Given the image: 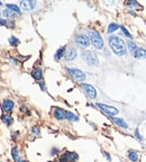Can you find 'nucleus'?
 Masks as SVG:
<instances>
[{"label":"nucleus","mask_w":146,"mask_h":162,"mask_svg":"<svg viewBox=\"0 0 146 162\" xmlns=\"http://www.w3.org/2000/svg\"><path fill=\"white\" fill-rule=\"evenodd\" d=\"M109 46L110 49L114 51V53L118 55V56H123L126 54L127 52V46H126V43L124 41L118 36H110L109 39Z\"/></svg>","instance_id":"nucleus-1"},{"label":"nucleus","mask_w":146,"mask_h":162,"mask_svg":"<svg viewBox=\"0 0 146 162\" xmlns=\"http://www.w3.org/2000/svg\"><path fill=\"white\" fill-rule=\"evenodd\" d=\"M88 35H89V39H90V42L92 43V45L95 46V49L101 50L102 47H103V41H102L100 34H99L98 32H95V30H90L89 32H88Z\"/></svg>","instance_id":"nucleus-2"},{"label":"nucleus","mask_w":146,"mask_h":162,"mask_svg":"<svg viewBox=\"0 0 146 162\" xmlns=\"http://www.w3.org/2000/svg\"><path fill=\"white\" fill-rule=\"evenodd\" d=\"M82 58H83V60L87 62L89 66H98V64H99V60H98V56H97V54H95V53H93V52H91V51L83 52V54H82Z\"/></svg>","instance_id":"nucleus-3"},{"label":"nucleus","mask_w":146,"mask_h":162,"mask_svg":"<svg viewBox=\"0 0 146 162\" xmlns=\"http://www.w3.org/2000/svg\"><path fill=\"white\" fill-rule=\"evenodd\" d=\"M97 106L101 109L103 113H106V114H108L109 116H114V115H117L119 111L117 109L116 107H112V106H108V105H105V104H97Z\"/></svg>","instance_id":"nucleus-4"},{"label":"nucleus","mask_w":146,"mask_h":162,"mask_svg":"<svg viewBox=\"0 0 146 162\" xmlns=\"http://www.w3.org/2000/svg\"><path fill=\"white\" fill-rule=\"evenodd\" d=\"M81 88L84 90L86 95H87L90 99H95L97 97V90H95L91 85H88V83H81Z\"/></svg>","instance_id":"nucleus-5"},{"label":"nucleus","mask_w":146,"mask_h":162,"mask_svg":"<svg viewBox=\"0 0 146 162\" xmlns=\"http://www.w3.org/2000/svg\"><path fill=\"white\" fill-rule=\"evenodd\" d=\"M66 71L71 74L77 81H83L86 79V74L79 69H66Z\"/></svg>","instance_id":"nucleus-6"},{"label":"nucleus","mask_w":146,"mask_h":162,"mask_svg":"<svg viewBox=\"0 0 146 162\" xmlns=\"http://www.w3.org/2000/svg\"><path fill=\"white\" fill-rule=\"evenodd\" d=\"M75 42L77 44H79L81 47H88L89 44H90V39H89V36L84 35V34H81V35H78L75 37Z\"/></svg>","instance_id":"nucleus-7"},{"label":"nucleus","mask_w":146,"mask_h":162,"mask_svg":"<svg viewBox=\"0 0 146 162\" xmlns=\"http://www.w3.org/2000/svg\"><path fill=\"white\" fill-rule=\"evenodd\" d=\"M1 108H2V111H6V113L13 111V109H14V101L10 100V99L4 100V101L1 103Z\"/></svg>","instance_id":"nucleus-8"},{"label":"nucleus","mask_w":146,"mask_h":162,"mask_svg":"<svg viewBox=\"0 0 146 162\" xmlns=\"http://www.w3.org/2000/svg\"><path fill=\"white\" fill-rule=\"evenodd\" d=\"M77 58V50L74 47H69L65 50V53H64V59L66 61H71V60L75 59Z\"/></svg>","instance_id":"nucleus-9"},{"label":"nucleus","mask_w":146,"mask_h":162,"mask_svg":"<svg viewBox=\"0 0 146 162\" xmlns=\"http://www.w3.org/2000/svg\"><path fill=\"white\" fill-rule=\"evenodd\" d=\"M36 2L33 0H25V1H20V7L24 10H32L33 8L35 7Z\"/></svg>","instance_id":"nucleus-10"},{"label":"nucleus","mask_w":146,"mask_h":162,"mask_svg":"<svg viewBox=\"0 0 146 162\" xmlns=\"http://www.w3.org/2000/svg\"><path fill=\"white\" fill-rule=\"evenodd\" d=\"M110 119L116 124V125H118L119 127H121V128H125V130H127L128 128V125L126 124V122H125L123 118H118V117H111L110 116Z\"/></svg>","instance_id":"nucleus-11"},{"label":"nucleus","mask_w":146,"mask_h":162,"mask_svg":"<svg viewBox=\"0 0 146 162\" xmlns=\"http://www.w3.org/2000/svg\"><path fill=\"white\" fill-rule=\"evenodd\" d=\"M134 54V56L136 58V59H146V50H144V49H138L137 47V50L133 53Z\"/></svg>","instance_id":"nucleus-12"},{"label":"nucleus","mask_w":146,"mask_h":162,"mask_svg":"<svg viewBox=\"0 0 146 162\" xmlns=\"http://www.w3.org/2000/svg\"><path fill=\"white\" fill-rule=\"evenodd\" d=\"M32 77L35 79V80H41L42 77H43V71L41 68H36L32 71Z\"/></svg>","instance_id":"nucleus-13"},{"label":"nucleus","mask_w":146,"mask_h":162,"mask_svg":"<svg viewBox=\"0 0 146 162\" xmlns=\"http://www.w3.org/2000/svg\"><path fill=\"white\" fill-rule=\"evenodd\" d=\"M65 114H66L65 111H63L61 108H56L54 111V117L56 118V119H64L65 118Z\"/></svg>","instance_id":"nucleus-14"},{"label":"nucleus","mask_w":146,"mask_h":162,"mask_svg":"<svg viewBox=\"0 0 146 162\" xmlns=\"http://www.w3.org/2000/svg\"><path fill=\"white\" fill-rule=\"evenodd\" d=\"M1 120H2V123H5L7 126H9L11 125V123H13V117L9 114H4L1 116Z\"/></svg>","instance_id":"nucleus-15"},{"label":"nucleus","mask_w":146,"mask_h":162,"mask_svg":"<svg viewBox=\"0 0 146 162\" xmlns=\"http://www.w3.org/2000/svg\"><path fill=\"white\" fill-rule=\"evenodd\" d=\"M11 156H13L15 162H22L19 160V151H18V149L16 147H14L11 149Z\"/></svg>","instance_id":"nucleus-16"},{"label":"nucleus","mask_w":146,"mask_h":162,"mask_svg":"<svg viewBox=\"0 0 146 162\" xmlns=\"http://www.w3.org/2000/svg\"><path fill=\"white\" fill-rule=\"evenodd\" d=\"M138 156L139 155H138V152H137V151H133V150H131V151L128 152V159H129L131 162L137 161V160H138Z\"/></svg>","instance_id":"nucleus-17"},{"label":"nucleus","mask_w":146,"mask_h":162,"mask_svg":"<svg viewBox=\"0 0 146 162\" xmlns=\"http://www.w3.org/2000/svg\"><path fill=\"white\" fill-rule=\"evenodd\" d=\"M65 47L63 46V47H61V49H58V52L55 53V56H54V59H55V61H58V60L61 59L62 56H64V53H65Z\"/></svg>","instance_id":"nucleus-18"},{"label":"nucleus","mask_w":146,"mask_h":162,"mask_svg":"<svg viewBox=\"0 0 146 162\" xmlns=\"http://www.w3.org/2000/svg\"><path fill=\"white\" fill-rule=\"evenodd\" d=\"M65 118L66 119H69V120H71V122H78V120H79L78 116L74 115V114H72V113H70V111H66Z\"/></svg>","instance_id":"nucleus-19"},{"label":"nucleus","mask_w":146,"mask_h":162,"mask_svg":"<svg viewBox=\"0 0 146 162\" xmlns=\"http://www.w3.org/2000/svg\"><path fill=\"white\" fill-rule=\"evenodd\" d=\"M7 8L9 9V10H11V11L16 13L17 15H20V9H19L18 6H16V5H11V4H8Z\"/></svg>","instance_id":"nucleus-20"},{"label":"nucleus","mask_w":146,"mask_h":162,"mask_svg":"<svg viewBox=\"0 0 146 162\" xmlns=\"http://www.w3.org/2000/svg\"><path fill=\"white\" fill-rule=\"evenodd\" d=\"M66 154L69 156V160L70 162H73V161H77L79 159V155L77 154L75 152H66Z\"/></svg>","instance_id":"nucleus-21"},{"label":"nucleus","mask_w":146,"mask_h":162,"mask_svg":"<svg viewBox=\"0 0 146 162\" xmlns=\"http://www.w3.org/2000/svg\"><path fill=\"white\" fill-rule=\"evenodd\" d=\"M8 41H9L10 45H13V46H17V45L19 44V39H18V38H16L15 36H10Z\"/></svg>","instance_id":"nucleus-22"},{"label":"nucleus","mask_w":146,"mask_h":162,"mask_svg":"<svg viewBox=\"0 0 146 162\" xmlns=\"http://www.w3.org/2000/svg\"><path fill=\"white\" fill-rule=\"evenodd\" d=\"M4 16H6V17H9V18H13V17H15V16H18L16 13H14V11H11V10H9V9H7V10H4Z\"/></svg>","instance_id":"nucleus-23"},{"label":"nucleus","mask_w":146,"mask_h":162,"mask_svg":"<svg viewBox=\"0 0 146 162\" xmlns=\"http://www.w3.org/2000/svg\"><path fill=\"white\" fill-rule=\"evenodd\" d=\"M119 28V26L117 25V24H115V23H112V24H110L109 26H108V33H112V32H115V30H117Z\"/></svg>","instance_id":"nucleus-24"},{"label":"nucleus","mask_w":146,"mask_h":162,"mask_svg":"<svg viewBox=\"0 0 146 162\" xmlns=\"http://www.w3.org/2000/svg\"><path fill=\"white\" fill-rule=\"evenodd\" d=\"M127 45H128V49H129V51H131V53H134V52L137 50V46H136V44H135V43H133L131 41H129V42L127 43Z\"/></svg>","instance_id":"nucleus-25"},{"label":"nucleus","mask_w":146,"mask_h":162,"mask_svg":"<svg viewBox=\"0 0 146 162\" xmlns=\"http://www.w3.org/2000/svg\"><path fill=\"white\" fill-rule=\"evenodd\" d=\"M60 162H70L69 156H67V154H66V152L64 153V154L61 155V158H60Z\"/></svg>","instance_id":"nucleus-26"},{"label":"nucleus","mask_w":146,"mask_h":162,"mask_svg":"<svg viewBox=\"0 0 146 162\" xmlns=\"http://www.w3.org/2000/svg\"><path fill=\"white\" fill-rule=\"evenodd\" d=\"M120 28H121V32L124 33V34H125V35H126V36L128 37V38H131V34H129V32H128V30H126V28H125L124 26H123V27H120Z\"/></svg>","instance_id":"nucleus-27"},{"label":"nucleus","mask_w":146,"mask_h":162,"mask_svg":"<svg viewBox=\"0 0 146 162\" xmlns=\"http://www.w3.org/2000/svg\"><path fill=\"white\" fill-rule=\"evenodd\" d=\"M6 26H7L8 28H13V27H14V22L6 19Z\"/></svg>","instance_id":"nucleus-28"},{"label":"nucleus","mask_w":146,"mask_h":162,"mask_svg":"<svg viewBox=\"0 0 146 162\" xmlns=\"http://www.w3.org/2000/svg\"><path fill=\"white\" fill-rule=\"evenodd\" d=\"M135 136H136V139H137V140H139V141L143 140V139H142V136L139 135V130L138 128H136V130H135Z\"/></svg>","instance_id":"nucleus-29"},{"label":"nucleus","mask_w":146,"mask_h":162,"mask_svg":"<svg viewBox=\"0 0 146 162\" xmlns=\"http://www.w3.org/2000/svg\"><path fill=\"white\" fill-rule=\"evenodd\" d=\"M32 132L35 133V134H37V135H38V134H39V130H38L36 126H35V127H33V128H32Z\"/></svg>","instance_id":"nucleus-30"},{"label":"nucleus","mask_w":146,"mask_h":162,"mask_svg":"<svg viewBox=\"0 0 146 162\" xmlns=\"http://www.w3.org/2000/svg\"><path fill=\"white\" fill-rule=\"evenodd\" d=\"M52 155H56L58 153V149H56V147H54V149H53V150H52Z\"/></svg>","instance_id":"nucleus-31"},{"label":"nucleus","mask_w":146,"mask_h":162,"mask_svg":"<svg viewBox=\"0 0 146 162\" xmlns=\"http://www.w3.org/2000/svg\"><path fill=\"white\" fill-rule=\"evenodd\" d=\"M128 5H129V6H136V5H137V2H136V1H134V0H131V1H128Z\"/></svg>","instance_id":"nucleus-32"},{"label":"nucleus","mask_w":146,"mask_h":162,"mask_svg":"<svg viewBox=\"0 0 146 162\" xmlns=\"http://www.w3.org/2000/svg\"><path fill=\"white\" fill-rule=\"evenodd\" d=\"M103 155H105V158H107V160H111V158H110L109 156V154H108V153H106V152H103Z\"/></svg>","instance_id":"nucleus-33"},{"label":"nucleus","mask_w":146,"mask_h":162,"mask_svg":"<svg viewBox=\"0 0 146 162\" xmlns=\"http://www.w3.org/2000/svg\"><path fill=\"white\" fill-rule=\"evenodd\" d=\"M2 25H6V19H1L0 18V26H2Z\"/></svg>","instance_id":"nucleus-34"},{"label":"nucleus","mask_w":146,"mask_h":162,"mask_svg":"<svg viewBox=\"0 0 146 162\" xmlns=\"http://www.w3.org/2000/svg\"><path fill=\"white\" fill-rule=\"evenodd\" d=\"M39 86H41L42 90H43V91H45V85H44L43 82H39Z\"/></svg>","instance_id":"nucleus-35"},{"label":"nucleus","mask_w":146,"mask_h":162,"mask_svg":"<svg viewBox=\"0 0 146 162\" xmlns=\"http://www.w3.org/2000/svg\"><path fill=\"white\" fill-rule=\"evenodd\" d=\"M22 162H28V161H22Z\"/></svg>","instance_id":"nucleus-36"},{"label":"nucleus","mask_w":146,"mask_h":162,"mask_svg":"<svg viewBox=\"0 0 146 162\" xmlns=\"http://www.w3.org/2000/svg\"><path fill=\"white\" fill-rule=\"evenodd\" d=\"M48 162H53V161H48Z\"/></svg>","instance_id":"nucleus-37"}]
</instances>
